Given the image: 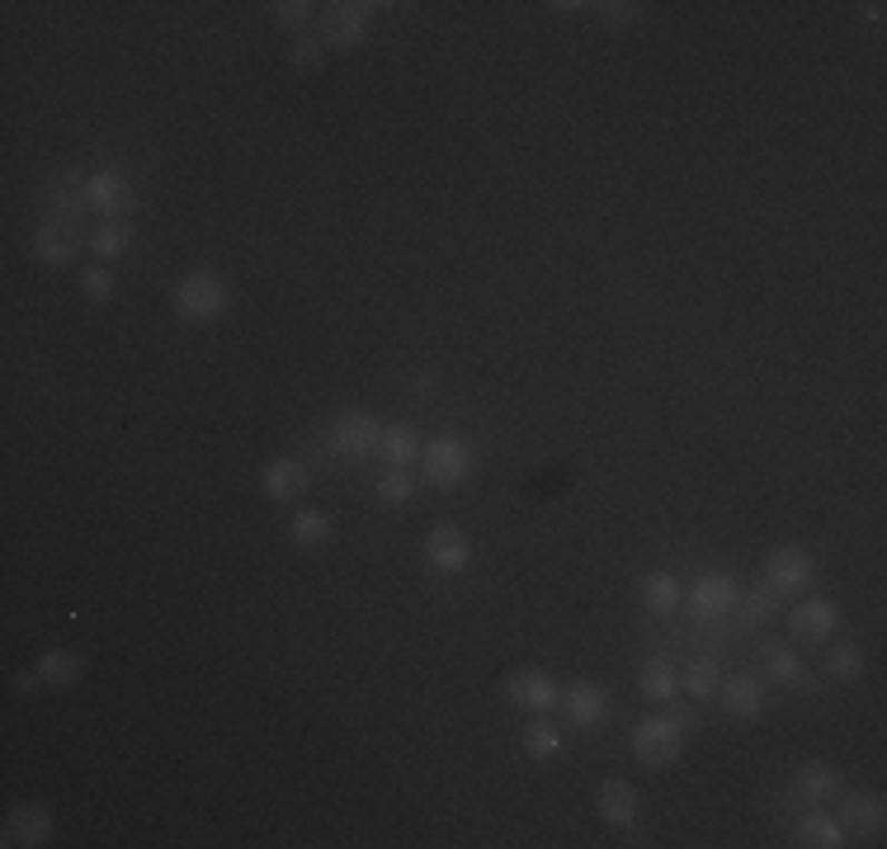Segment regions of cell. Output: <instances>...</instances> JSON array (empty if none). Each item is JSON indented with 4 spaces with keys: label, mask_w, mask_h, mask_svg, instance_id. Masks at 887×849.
<instances>
[{
    "label": "cell",
    "mask_w": 887,
    "mask_h": 849,
    "mask_svg": "<svg viewBox=\"0 0 887 849\" xmlns=\"http://www.w3.org/2000/svg\"><path fill=\"white\" fill-rule=\"evenodd\" d=\"M170 307H175V317L189 322V326H213V322L227 317L231 298H227V284L213 269H194V274H185V279L175 284Z\"/></svg>",
    "instance_id": "6da1fadb"
},
{
    "label": "cell",
    "mask_w": 887,
    "mask_h": 849,
    "mask_svg": "<svg viewBox=\"0 0 887 849\" xmlns=\"http://www.w3.org/2000/svg\"><path fill=\"white\" fill-rule=\"evenodd\" d=\"M421 472H425L430 486L453 491V486L467 482L472 453H467V444L459 440V434H440V440H430V444L421 448Z\"/></svg>",
    "instance_id": "7a4b0ae2"
},
{
    "label": "cell",
    "mask_w": 887,
    "mask_h": 849,
    "mask_svg": "<svg viewBox=\"0 0 887 849\" xmlns=\"http://www.w3.org/2000/svg\"><path fill=\"white\" fill-rule=\"evenodd\" d=\"M684 750V727L676 718H642L633 727V756L647 764V769H666L676 764Z\"/></svg>",
    "instance_id": "3957f363"
},
{
    "label": "cell",
    "mask_w": 887,
    "mask_h": 849,
    "mask_svg": "<svg viewBox=\"0 0 887 849\" xmlns=\"http://www.w3.org/2000/svg\"><path fill=\"white\" fill-rule=\"evenodd\" d=\"M817 576V562L807 547H775L770 557H765V585H775L779 595H798L807 590Z\"/></svg>",
    "instance_id": "277c9868"
},
{
    "label": "cell",
    "mask_w": 887,
    "mask_h": 849,
    "mask_svg": "<svg viewBox=\"0 0 887 849\" xmlns=\"http://www.w3.org/2000/svg\"><path fill=\"white\" fill-rule=\"evenodd\" d=\"M383 440V425L368 416V411H345V416L331 421V448L341 458H368Z\"/></svg>",
    "instance_id": "5b68a950"
},
{
    "label": "cell",
    "mask_w": 887,
    "mask_h": 849,
    "mask_svg": "<svg viewBox=\"0 0 887 849\" xmlns=\"http://www.w3.org/2000/svg\"><path fill=\"white\" fill-rule=\"evenodd\" d=\"M425 562L440 571V576H459V571H467L472 562V543L463 539V529L453 524H435L425 533Z\"/></svg>",
    "instance_id": "8992f818"
},
{
    "label": "cell",
    "mask_w": 887,
    "mask_h": 849,
    "mask_svg": "<svg viewBox=\"0 0 887 849\" xmlns=\"http://www.w3.org/2000/svg\"><path fill=\"white\" fill-rule=\"evenodd\" d=\"M558 694H562L558 680L548 675V670H539V665H524V670H510V675H505V699L520 703V708H534V713L553 708Z\"/></svg>",
    "instance_id": "52a82bcc"
},
{
    "label": "cell",
    "mask_w": 887,
    "mask_h": 849,
    "mask_svg": "<svg viewBox=\"0 0 887 849\" xmlns=\"http://www.w3.org/2000/svg\"><path fill=\"white\" fill-rule=\"evenodd\" d=\"M558 703H562V713H566V722L571 727H600L604 718H609V694L600 684H590V680H576V684H566L562 694H558Z\"/></svg>",
    "instance_id": "ba28073f"
},
{
    "label": "cell",
    "mask_w": 887,
    "mask_h": 849,
    "mask_svg": "<svg viewBox=\"0 0 887 849\" xmlns=\"http://www.w3.org/2000/svg\"><path fill=\"white\" fill-rule=\"evenodd\" d=\"M737 600H741V585H737L732 571H703V576L694 581V590H689V604H694V614H703V619L727 614Z\"/></svg>",
    "instance_id": "9c48e42d"
},
{
    "label": "cell",
    "mask_w": 887,
    "mask_h": 849,
    "mask_svg": "<svg viewBox=\"0 0 887 849\" xmlns=\"http://www.w3.org/2000/svg\"><path fill=\"white\" fill-rule=\"evenodd\" d=\"M836 623H840L836 600L812 595V600H802L794 614H788V633H794L798 642H826V638L836 633Z\"/></svg>",
    "instance_id": "30bf717a"
},
{
    "label": "cell",
    "mask_w": 887,
    "mask_h": 849,
    "mask_svg": "<svg viewBox=\"0 0 887 849\" xmlns=\"http://www.w3.org/2000/svg\"><path fill=\"white\" fill-rule=\"evenodd\" d=\"M595 812H600V821H604V826H619V831H628V826H638V812H642L638 788L628 783V779H604V783H600V793H595Z\"/></svg>",
    "instance_id": "8fae6325"
},
{
    "label": "cell",
    "mask_w": 887,
    "mask_h": 849,
    "mask_svg": "<svg viewBox=\"0 0 887 849\" xmlns=\"http://www.w3.org/2000/svg\"><path fill=\"white\" fill-rule=\"evenodd\" d=\"M81 189H86V204L105 217H118V213L132 208V185H128L124 170H95Z\"/></svg>",
    "instance_id": "7c38bea8"
},
{
    "label": "cell",
    "mask_w": 887,
    "mask_h": 849,
    "mask_svg": "<svg viewBox=\"0 0 887 849\" xmlns=\"http://www.w3.org/2000/svg\"><path fill=\"white\" fill-rule=\"evenodd\" d=\"M373 24V6L364 0H345V6H331L326 10V43L331 48H354Z\"/></svg>",
    "instance_id": "4fadbf2b"
},
{
    "label": "cell",
    "mask_w": 887,
    "mask_h": 849,
    "mask_svg": "<svg viewBox=\"0 0 887 849\" xmlns=\"http://www.w3.org/2000/svg\"><path fill=\"white\" fill-rule=\"evenodd\" d=\"M48 836H52V817H48V807H38V802H19L14 812L6 817V845H14V849L48 845Z\"/></svg>",
    "instance_id": "5bb4252c"
},
{
    "label": "cell",
    "mask_w": 887,
    "mask_h": 849,
    "mask_svg": "<svg viewBox=\"0 0 887 849\" xmlns=\"http://www.w3.org/2000/svg\"><path fill=\"white\" fill-rule=\"evenodd\" d=\"M29 250H33V260H43V265H71L76 250H81V241H76L71 223H52V217H48V223L29 236Z\"/></svg>",
    "instance_id": "9a60e30c"
},
{
    "label": "cell",
    "mask_w": 887,
    "mask_h": 849,
    "mask_svg": "<svg viewBox=\"0 0 887 849\" xmlns=\"http://www.w3.org/2000/svg\"><path fill=\"white\" fill-rule=\"evenodd\" d=\"M718 703L741 722H756L765 713V684L756 675H732L718 684Z\"/></svg>",
    "instance_id": "2e32d148"
},
{
    "label": "cell",
    "mask_w": 887,
    "mask_h": 849,
    "mask_svg": "<svg viewBox=\"0 0 887 849\" xmlns=\"http://www.w3.org/2000/svg\"><path fill=\"white\" fill-rule=\"evenodd\" d=\"M260 491L269 501H293L307 491V467L298 458H269L260 472Z\"/></svg>",
    "instance_id": "e0dca14e"
},
{
    "label": "cell",
    "mask_w": 887,
    "mask_h": 849,
    "mask_svg": "<svg viewBox=\"0 0 887 849\" xmlns=\"http://www.w3.org/2000/svg\"><path fill=\"white\" fill-rule=\"evenodd\" d=\"M887 821V807L878 793H850L840 802V831H855V836H878Z\"/></svg>",
    "instance_id": "ac0fdd59"
},
{
    "label": "cell",
    "mask_w": 887,
    "mask_h": 849,
    "mask_svg": "<svg viewBox=\"0 0 887 849\" xmlns=\"http://www.w3.org/2000/svg\"><path fill=\"white\" fill-rule=\"evenodd\" d=\"M421 440H416V430L411 425H383V440H378V453H383V463L387 467H411V463H421Z\"/></svg>",
    "instance_id": "d6986e66"
},
{
    "label": "cell",
    "mask_w": 887,
    "mask_h": 849,
    "mask_svg": "<svg viewBox=\"0 0 887 849\" xmlns=\"http://www.w3.org/2000/svg\"><path fill=\"white\" fill-rule=\"evenodd\" d=\"M794 845H802V849H840V845H845V831H840L836 817L807 812V817L798 821V831H794Z\"/></svg>",
    "instance_id": "ffe728a7"
},
{
    "label": "cell",
    "mask_w": 887,
    "mask_h": 849,
    "mask_svg": "<svg viewBox=\"0 0 887 849\" xmlns=\"http://www.w3.org/2000/svg\"><path fill=\"white\" fill-rule=\"evenodd\" d=\"M638 689H642V694L652 699V703H670V699L680 694V675H676V665H670L666 657H652V661H647V665L638 670Z\"/></svg>",
    "instance_id": "44dd1931"
},
{
    "label": "cell",
    "mask_w": 887,
    "mask_h": 849,
    "mask_svg": "<svg viewBox=\"0 0 887 849\" xmlns=\"http://www.w3.org/2000/svg\"><path fill=\"white\" fill-rule=\"evenodd\" d=\"M794 783H798V793H802L807 802H831V798H840V779H836V769H831V764H821V760L802 764Z\"/></svg>",
    "instance_id": "7402d4cb"
},
{
    "label": "cell",
    "mask_w": 887,
    "mask_h": 849,
    "mask_svg": "<svg viewBox=\"0 0 887 849\" xmlns=\"http://www.w3.org/2000/svg\"><path fill=\"white\" fill-rule=\"evenodd\" d=\"M331 515L326 510H317V505H307V510H298V515H293V524H288V533H293V543L298 547H322L326 539H331Z\"/></svg>",
    "instance_id": "603a6c76"
},
{
    "label": "cell",
    "mask_w": 887,
    "mask_h": 849,
    "mask_svg": "<svg viewBox=\"0 0 887 849\" xmlns=\"http://www.w3.org/2000/svg\"><path fill=\"white\" fill-rule=\"evenodd\" d=\"M38 675H43V684H52V689H67V684L81 680V661H76L71 651L52 646V651H43V657H38Z\"/></svg>",
    "instance_id": "cb8c5ba5"
},
{
    "label": "cell",
    "mask_w": 887,
    "mask_h": 849,
    "mask_svg": "<svg viewBox=\"0 0 887 849\" xmlns=\"http://www.w3.org/2000/svg\"><path fill=\"white\" fill-rule=\"evenodd\" d=\"M524 756L529 760H553L558 750H562V732H558V722H548V718H534L524 727Z\"/></svg>",
    "instance_id": "d4e9b609"
},
{
    "label": "cell",
    "mask_w": 887,
    "mask_h": 849,
    "mask_svg": "<svg viewBox=\"0 0 887 849\" xmlns=\"http://www.w3.org/2000/svg\"><path fill=\"white\" fill-rule=\"evenodd\" d=\"M642 604L652 609V614H670V609L680 604V585L670 571H652V576H642Z\"/></svg>",
    "instance_id": "484cf974"
},
{
    "label": "cell",
    "mask_w": 887,
    "mask_h": 849,
    "mask_svg": "<svg viewBox=\"0 0 887 849\" xmlns=\"http://www.w3.org/2000/svg\"><path fill=\"white\" fill-rule=\"evenodd\" d=\"M132 246V227L124 223V217H105L100 227H95V236H90V250L95 255H105V260H114V255H124Z\"/></svg>",
    "instance_id": "4316f807"
},
{
    "label": "cell",
    "mask_w": 887,
    "mask_h": 849,
    "mask_svg": "<svg viewBox=\"0 0 887 849\" xmlns=\"http://www.w3.org/2000/svg\"><path fill=\"white\" fill-rule=\"evenodd\" d=\"M765 680L770 684H802V661L788 646H765Z\"/></svg>",
    "instance_id": "83f0119b"
},
{
    "label": "cell",
    "mask_w": 887,
    "mask_h": 849,
    "mask_svg": "<svg viewBox=\"0 0 887 849\" xmlns=\"http://www.w3.org/2000/svg\"><path fill=\"white\" fill-rule=\"evenodd\" d=\"M826 670H831L836 680H859L864 675V651L855 642H836L826 651Z\"/></svg>",
    "instance_id": "f1b7e54d"
},
{
    "label": "cell",
    "mask_w": 887,
    "mask_h": 849,
    "mask_svg": "<svg viewBox=\"0 0 887 849\" xmlns=\"http://www.w3.org/2000/svg\"><path fill=\"white\" fill-rule=\"evenodd\" d=\"M689 694L694 699H718V684H722V675H718V665L713 661H694L684 670V680H680Z\"/></svg>",
    "instance_id": "f546056e"
},
{
    "label": "cell",
    "mask_w": 887,
    "mask_h": 849,
    "mask_svg": "<svg viewBox=\"0 0 887 849\" xmlns=\"http://www.w3.org/2000/svg\"><path fill=\"white\" fill-rule=\"evenodd\" d=\"M411 491H416V482H411V472H406V467H387L383 477H378V496H383L387 505L411 501Z\"/></svg>",
    "instance_id": "4dcf8cb0"
},
{
    "label": "cell",
    "mask_w": 887,
    "mask_h": 849,
    "mask_svg": "<svg viewBox=\"0 0 887 849\" xmlns=\"http://www.w3.org/2000/svg\"><path fill=\"white\" fill-rule=\"evenodd\" d=\"M81 293H86L90 303H109V298H114V274H109L105 265L81 269Z\"/></svg>",
    "instance_id": "1f68e13d"
},
{
    "label": "cell",
    "mask_w": 887,
    "mask_h": 849,
    "mask_svg": "<svg viewBox=\"0 0 887 849\" xmlns=\"http://www.w3.org/2000/svg\"><path fill=\"white\" fill-rule=\"evenodd\" d=\"M775 609H779V590H775V585H760V590H751V595H746V614H751L756 623H770Z\"/></svg>",
    "instance_id": "d6a6232c"
},
{
    "label": "cell",
    "mask_w": 887,
    "mask_h": 849,
    "mask_svg": "<svg viewBox=\"0 0 887 849\" xmlns=\"http://www.w3.org/2000/svg\"><path fill=\"white\" fill-rule=\"evenodd\" d=\"M274 10V24H307V14H312V6L307 0H279V6H269Z\"/></svg>",
    "instance_id": "836d02e7"
},
{
    "label": "cell",
    "mask_w": 887,
    "mask_h": 849,
    "mask_svg": "<svg viewBox=\"0 0 887 849\" xmlns=\"http://www.w3.org/2000/svg\"><path fill=\"white\" fill-rule=\"evenodd\" d=\"M293 67H303V71H312V67H322V43L317 38H298V43H293Z\"/></svg>",
    "instance_id": "e575fe53"
},
{
    "label": "cell",
    "mask_w": 887,
    "mask_h": 849,
    "mask_svg": "<svg viewBox=\"0 0 887 849\" xmlns=\"http://www.w3.org/2000/svg\"><path fill=\"white\" fill-rule=\"evenodd\" d=\"M595 10L609 19V24H619V29L623 24H638V14H642L638 6H628V0H604V6H595Z\"/></svg>",
    "instance_id": "d590c367"
},
{
    "label": "cell",
    "mask_w": 887,
    "mask_h": 849,
    "mask_svg": "<svg viewBox=\"0 0 887 849\" xmlns=\"http://www.w3.org/2000/svg\"><path fill=\"white\" fill-rule=\"evenodd\" d=\"M38 684H43V675H38V670H33V675H29V670H24V675H14V689H19V694H33Z\"/></svg>",
    "instance_id": "8d00e7d4"
}]
</instances>
